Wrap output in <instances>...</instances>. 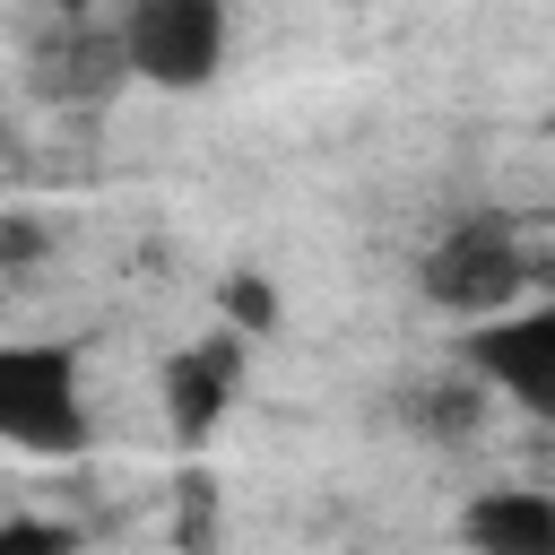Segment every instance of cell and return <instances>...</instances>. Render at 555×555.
<instances>
[{
  "label": "cell",
  "instance_id": "6da1fadb",
  "mask_svg": "<svg viewBox=\"0 0 555 555\" xmlns=\"http://www.w3.org/2000/svg\"><path fill=\"white\" fill-rule=\"evenodd\" d=\"M0 442L35 460H78L87 425V364L69 338H0Z\"/></svg>",
  "mask_w": 555,
  "mask_h": 555
},
{
  "label": "cell",
  "instance_id": "7a4b0ae2",
  "mask_svg": "<svg viewBox=\"0 0 555 555\" xmlns=\"http://www.w3.org/2000/svg\"><path fill=\"white\" fill-rule=\"evenodd\" d=\"M416 295H425L434 312L468 321V330L520 312V295H529V243H520V225L494 217V208L460 217L451 234L425 243V260H416Z\"/></svg>",
  "mask_w": 555,
  "mask_h": 555
},
{
  "label": "cell",
  "instance_id": "3957f363",
  "mask_svg": "<svg viewBox=\"0 0 555 555\" xmlns=\"http://www.w3.org/2000/svg\"><path fill=\"white\" fill-rule=\"evenodd\" d=\"M121 35V61L139 87H165V95H199L217 87L225 52H234V17L217 0H130L113 17Z\"/></svg>",
  "mask_w": 555,
  "mask_h": 555
},
{
  "label": "cell",
  "instance_id": "277c9868",
  "mask_svg": "<svg viewBox=\"0 0 555 555\" xmlns=\"http://www.w3.org/2000/svg\"><path fill=\"white\" fill-rule=\"evenodd\" d=\"M460 373L494 399H512L520 416H555V295L460 330Z\"/></svg>",
  "mask_w": 555,
  "mask_h": 555
},
{
  "label": "cell",
  "instance_id": "5b68a950",
  "mask_svg": "<svg viewBox=\"0 0 555 555\" xmlns=\"http://www.w3.org/2000/svg\"><path fill=\"white\" fill-rule=\"evenodd\" d=\"M26 87L43 104H104V95H121L130 61H121L113 17H61V26H43L35 52H26Z\"/></svg>",
  "mask_w": 555,
  "mask_h": 555
},
{
  "label": "cell",
  "instance_id": "8992f818",
  "mask_svg": "<svg viewBox=\"0 0 555 555\" xmlns=\"http://www.w3.org/2000/svg\"><path fill=\"white\" fill-rule=\"evenodd\" d=\"M243 390V330H208L156 364V399L173 416V442H208Z\"/></svg>",
  "mask_w": 555,
  "mask_h": 555
},
{
  "label": "cell",
  "instance_id": "52a82bcc",
  "mask_svg": "<svg viewBox=\"0 0 555 555\" xmlns=\"http://www.w3.org/2000/svg\"><path fill=\"white\" fill-rule=\"evenodd\" d=\"M468 555H555V494L546 486H486L460 512Z\"/></svg>",
  "mask_w": 555,
  "mask_h": 555
},
{
  "label": "cell",
  "instance_id": "ba28073f",
  "mask_svg": "<svg viewBox=\"0 0 555 555\" xmlns=\"http://www.w3.org/2000/svg\"><path fill=\"white\" fill-rule=\"evenodd\" d=\"M35 260H52V225L35 208H0V278H26Z\"/></svg>",
  "mask_w": 555,
  "mask_h": 555
},
{
  "label": "cell",
  "instance_id": "9c48e42d",
  "mask_svg": "<svg viewBox=\"0 0 555 555\" xmlns=\"http://www.w3.org/2000/svg\"><path fill=\"white\" fill-rule=\"evenodd\" d=\"M0 555H78V538L61 520H43V512H9L0 520Z\"/></svg>",
  "mask_w": 555,
  "mask_h": 555
},
{
  "label": "cell",
  "instance_id": "30bf717a",
  "mask_svg": "<svg viewBox=\"0 0 555 555\" xmlns=\"http://www.w3.org/2000/svg\"><path fill=\"white\" fill-rule=\"evenodd\" d=\"M225 312H234V321H243V330H269V321H278V295H269V286H260V278H251V269H243V278H234V286H225Z\"/></svg>",
  "mask_w": 555,
  "mask_h": 555
},
{
  "label": "cell",
  "instance_id": "8fae6325",
  "mask_svg": "<svg viewBox=\"0 0 555 555\" xmlns=\"http://www.w3.org/2000/svg\"><path fill=\"white\" fill-rule=\"evenodd\" d=\"M546 147H555V113H546Z\"/></svg>",
  "mask_w": 555,
  "mask_h": 555
}]
</instances>
